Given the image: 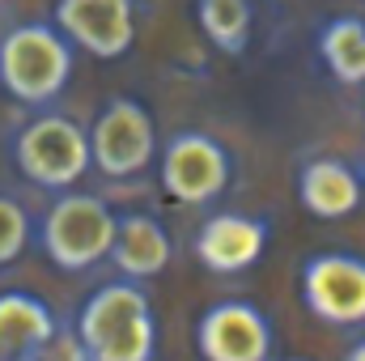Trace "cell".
I'll return each instance as SVG.
<instances>
[{
  "label": "cell",
  "instance_id": "7",
  "mask_svg": "<svg viewBox=\"0 0 365 361\" xmlns=\"http://www.w3.org/2000/svg\"><path fill=\"white\" fill-rule=\"evenodd\" d=\"M302 306L327 327L365 323V255L357 251H319L302 260Z\"/></svg>",
  "mask_w": 365,
  "mask_h": 361
},
{
  "label": "cell",
  "instance_id": "1",
  "mask_svg": "<svg viewBox=\"0 0 365 361\" xmlns=\"http://www.w3.org/2000/svg\"><path fill=\"white\" fill-rule=\"evenodd\" d=\"M77 353L90 361H153L158 310L140 280L119 276L98 285L77 310Z\"/></svg>",
  "mask_w": 365,
  "mask_h": 361
},
{
  "label": "cell",
  "instance_id": "5",
  "mask_svg": "<svg viewBox=\"0 0 365 361\" xmlns=\"http://www.w3.org/2000/svg\"><path fill=\"white\" fill-rule=\"evenodd\" d=\"M86 136H90V166L106 179H136L158 162V123L149 106L128 93L102 102Z\"/></svg>",
  "mask_w": 365,
  "mask_h": 361
},
{
  "label": "cell",
  "instance_id": "9",
  "mask_svg": "<svg viewBox=\"0 0 365 361\" xmlns=\"http://www.w3.org/2000/svg\"><path fill=\"white\" fill-rule=\"evenodd\" d=\"M56 26L93 60H119L136 43V0H56Z\"/></svg>",
  "mask_w": 365,
  "mask_h": 361
},
{
  "label": "cell",
  "instance_id": "15",
  "mask_svg": "<svg viewBox=\"0 0 365 361\" xmlns=\"http://www.w3.org/2000/svg\"><path fill=\"white\" fill-rule=\"evenodd\" d=\"M259 4L264 0H195V26L204 30V39L217 51L242 56L251 34H255Z\"/></svg>",
  "mask_w": 365,
  "mask_h": 361
},
{
  "label": "cell",
  "instance_id": "18",
  "mask_svg": "<svg viewBox=\"0 0 365 361\" xmlns=\"http://www.w3.org/2000/svg\"><path fill=\"white\" fill-rule=\"evenodd\" d=\"M0 4H4V0H0Z\"/></svg>",
  "mask_w": 365,
  "mask_h": 361
},
{
  "label": "cell",
  "instance_id": "12",
  "mask_svg": "<svg viewBox=\"0 0 365 361\" xmlns=\"http://www.w3.org/2000/svg\"><path fill=\"white\" fill-rule=\"evenodd\" d=\"M60 340L56 310L30 289H0V361H30Z\"/></svg>",
  "mask_w": 365,
  "mask_h": 361
},
{
  "label": "cell",
  "instance_id": "8",
  "mask_svg": "<svg viewBox=\"0 0 365 361\" xmlns=\"http://www.w3.org/2000/svg\"><path fill=\"white\" fill-rule=\"evenodd\" d=\"M195 349L204 361H268L276 327L251 298H221L195 319Z\"/></svg>",
  "mask_w": 365,
  "mask_h": 361
},
{
  "label": "cell",
  "instance_id": "4",
  "mask_svg": "<svg viewBox=\"0 0 365 361\" xmlns=\"http://www.w3.org/2000/svg\"><path fill=\"white\" fill-rule=\"evenodd\" d=\"M13 166L43 191L77 187L90 166V136L77 119L60 111H43L26 119L13 136Z\"/></svg>",
  "mask_w": 365,
  "mask_h": 361
},
{
  "label": "cell",
  "instance_id": "16",
  "mask_svg": "<svg viewBox=\"0 0 365 361\" xmlns=\"http://www.w3.org/2000/svg\"><path fill=\"white\" fill-rule=\"evenodd\" d=\"M26 247H30V213L13 195H0V268L17 264Z\"/></svg>",
  "mask_w": 365,
  "mask_h": 361
},
{
  "label": "cell",
  "instance_id": "6",
  "mask_svg": "<svg viewBox=\"0 0 365 361\" xmlns=\"http://www.w3.org/2000/svg\"><path fill=\"white\" fill-rule=\"evenodd\" d=\"M158 179L175 204H212L225 195V187L234 179V158L217 136L200 128H182L162 149Z\"/></svg>",
  "mask_w": 365,
  "mask_h": 361
},
{
  "label": "cell",
  "instance_id": "13",
  "mask_svg": "<svg viewBox=\"0 0 365 361\" xmlns=\"http://www.w3.org/2000/svg\"><path fill=\"white\" fill-rule=\"evenodd\" d=\"M106 260L119 268V276H132V280L162 276L175 260L170 230L149 213H115V238Z\"/></svg>",
  "mask_w": 365,
  "mask_h": 361
},
{
  "label": "cell",
  "instance_id": "14",
  "mask_svg": "<svg viewBox=\"0 0 365 361\" xmlns=\"http://www.w3.org/2000/svg\"><path fill=\"white\" fill-rule=\"evenodd\" d=\"M319 60L340 86H365V17L336 13L319 26Z\"/></svg>",
  "mask_w": 365,
  "mask_h": 361
},
{
  "label": "cell",
  "instance_id": "3",
  "mask_svg": "<svg viewBox=\"0 0 365 361\" xmlns=\"http://www.w3.org/2000/svg\"><path fill=\"white\" fill-rule=\"evenodd\" d=\"M110 238H115V208L102 195L73 187H64L38 221V247L47 264L60 272L98 268L110 251Z\"/></svg>",
  "mask_w": 365,
  "mask_h": 361
},
{
  "label": "cell",
  "instance_id": "11",
  "mask_svg": "<svg viewBox=\"0 0 365 361\" xmlns=\"http://www.w3.org/2000/svg\"><path fill=\"white\" fill-rule=\"evenodd\" d=\"M297 200L319 221H344V217H353L361 208L365 179L344 158H331V153L306 158L297 166Z\"/></svg>",
  "mask_w": 365,
  "mask_h": 361
},
{
  "label": "cell",
  "instance_id": "10",
  "mask_svg": "<svg viewBox=\"0 0 365 361\" xmlns=\"http://www.w3.org/2000/svg\"><path fill=\"white\" fill-rule=\"evenodd\" d=\"M268 221L251 213H212L195 230V260L217 276L255 268L268 251Z\"/></svg>",
  "mask_w": 365,
  "mask_h": 361
},
{
  "label": "cell",
  "instance_id": "17",
  "mask_svg": "<svg viewBox=\"0 0 365 361\" xmlns=\"http://www.w3.org/2000/svg\"><path fill=\"white\" fill-rule=\"evenodd\" d=\"M349 357H353V361H365V336H361V340H353V345H349Z\"/></svg>",
  "mask_w": 365,
  "mask_h": 361
},
{
  "label": "cell",
  "instance_id": "2",
  "mask_svg": "<svg viewBox=\"0 0 365 361\" xmlns=\"http://www.w3.org/2000/svg\"><path fill=\"white\" fill-rule=\"evenodd\" d=\"M77 47L56 21H21L0 39V90L26 106H47L73 81Z\"/></svg>",
  "mask_w": 365,
  "mask_h": 361
}]
</instances>
